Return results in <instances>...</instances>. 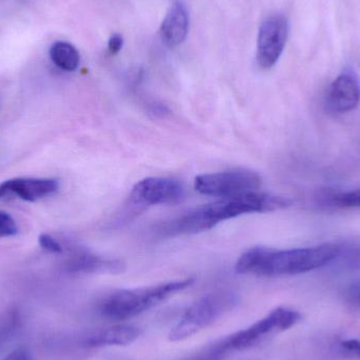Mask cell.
<instances>
[{
	"mask_svg": "<svg viewBox=\"0 0 360 360\" xmlns=\"http://www.w3.org/2000/svg\"><path fill=\"white\" fill-rule=\"evenodd\" d=\"M338 253L340 245L332 243L289 250L254 247L238 258L235 271L238 274L259 277L294 276L331 264Z\"/></svg>",
	"mask_w": 360,
	"mask_h": 360,
	"instance_id": "obj_1",
	"label": "cell"
},
{
	"mask_svg": "<svg viewBox=\"0 0 360 360\" xmlns=\"http://www.w3.org/2000/svg\"><path fill=\"white\" fill-rule=\"evenodd\" d=\"M291 205L292 200L288 197L257 191L237 196L224 197L209 205L196 207L169 222L162 232L167 235L196 234L211 230L220 222L243 214L277 211Z\"/></svg>",
	"mask_w": 360,
	"mask_h": 360,
	"instance_id": "obj_2",
	"label": "cell"
},
{
	"mask_svg": "<svg viewBox=\"0 0 360 360\" xmlns=\"http://www.w3.org/2000/svg\"><path fill=\"white\" fill-rule=\"evenodd\" d=\"M193 283L194 279L186 278L137 289L120 290L103 300L99 312L111 321L133 319L160 306L169 298L190 288Z\"/></svg>",
	"mask_w": 360,
	"mask_h": 360,
	"instance_id": "obj_3",
	"label": "cell"
},
{
	"mask_svg": "<svg viewBox=\"0 0 360 360\" xmlns=\"http://www.w3.org/2000/svg\"><path fill=\"white\" fill-rule=\"evenodd\" d=\"M236 304L230 293L211 294L197 300L169 332L170 342H182L213 325Z\"/></svg>",
	"mask_w": 360,
	"mask_h": 360,
	"instance_id": "obj_4",
	"label": "cell"
},
{
	"mask_svg": "<svg viewBox=\"0 0 360 360\" xmlns=\"http://www.w3.org/2000/svg\"><path fill=\"white\" fill-rule=\"evenodd\" d=\"M302 319L297 311L277 308L250 327L233 334L224 340V351H243L264 342L270 336L291 329Z\"/></svg>",
	"mask_w": 360,
	"mask_h": 360,
	"instance_id": "obj_5",
	"label": "cell"
},
{
	"mask_svg": "<svg viewBox=\"0 0 360 360\" xmlns=\"http://www.w3.org/2000/svg\"><path fill=\"white\" fill-rule=\"evenodd\" d=\"M260 186L262 177L250 170H233L199 175L194 180V188L197 192L219 198L256 192Z\"/></svg>",
	"mask_w": 360,
	"mask_h": 360,
	"instance_id": "obj_6",
	"label": "cell"
},
{
	"mask_svg": "<svg viewBox=\"0 0 360 360\" xmlns=\"http://www.w3.org/2000/svg\"><path fill=\"white\" fill-rule=\"evenodd\" d=\"M289 35V22L283 15L275 14L264 19L257 37L258 65L269 70L281 58Z\"/></svg>",
	"mask_w": 360,
	"mask_h": 360,
	"instance_id": "obj_7",
	"label": "cell"
},
{
	"mask_svg": "<svg viewBox=\"0 0 360 360\" xmlns=\"http://www.w3.org/2000/svg\"><path fill=\"white\" fill-rule=\"evenodd\" d=\"M186 196L184 184L177 179L149 177L137 182L130 194L131 202L141 205H175Z\"/></svg>",
	"mask_w": 360,
	"mask_h": 360,
	"instance_id": "obj_8",
	"label": "cell"
},
{
	"mask_svg": "<svg viewBox=\"0 0 360 360\" xmlns=\"http://www.w3.org/2000/svg\"><path fill=\"white\" fill-rule=\"evenodd\" d=\"M59 182L53 179H14L0 184V199L17 197L25 201H36L55 194Z\"/></svg>",
	"mask_w": 360,
	"mask_h": 360,
	"instance_id": "obj_9",
	"label": "cell"
},
{
	"mask_svg": "<svg viewBox=\"0 0 360 360\" xmlns=\"http://www.w3.org/2000/svg\"><path fill=\"white\" fill-rule=\"evenodd\" d=\"M360 101V84L354 74H340L329 89L328 105L332 111L348 113L356 109Z\"/></svg>",
	"mask_w": 360,
	"mask_h": 360,
	"instance_id": "obj_10",
	"label": "cell"
},
{
	"mask_svg": "<svg viewBox=\"0 0 360 360\" xmlns=\"http://www.w3.org/2000/svg\"><path fill=\"white\" fill-rule=\"evenodd\" d=\"M190 27V15L182 0L173 2L160 25V37L165 46L176 48L186 40Z\"/></svg>",
	"mask_w": 360,
	"mask_h": 360,
	"instance_id": "obj_11",
	"label": "cell"
},
{
	"mask_svg": "<svg viewBox=\"0 0 360 360\" xmlns=\"http://www.w3.org/2000/svg\"><path fill=\"white\" fill-rule=\"evenodd\" d=\"M143 334V330L136 326L120 325L108 329L99 330L86 340L88 347H124L136 342Z\"/></svg>",
	"mask_w": 360,
	"mask_h": 360,
	"instance_id": "obj_12",
	"label": "cell"
},
{
	"mask_svg": "<svg viewBox=\"0 0 360 360\" xmlns=\"http://www.w3.org/2000/svg\"><path fill=\"white\" fill-rule=\"evenodd\" d=\"M68 270L73 273H109L118 274L124 271V264L118 260L103 259L91 254H80L70 260Z\"/></svg>",
	"mask_w": 360,
	"mask_h": 360,
	"instance_id": "obj_13",
	"label": "cell"
},
{
	"mask_svg": "<svg viewBox=\"0 0 360 360\" xmlns=\"http://www.w3.org/2000/svg\"><path fill=\"white\" fill-rule=\"evenodd\" d=\"M49 54L52 63L63 71L74 72L79 67V52L70 42H54L49 51Z\"/></svg>",
	"mask_w": 360,
	"mask_h": 360,
	"instance_id": "obj_14",
	"label": "cell"
},
{
	"mask_svg": "<svg viewBox=\"0 0 360 360\" xmlns=\"http://www.w3.org/2000/svg\"><path fill=\"white\" fill-rule=\"evenodd\" d=\"M335 260H340V264L350 270L360 269V245H340V253Z\"/></svg>",
	"mask_w": 360,
	"mask_h": 360,
	"instance_id": "obj_15",
	"label": "cell"
},
{
	"mask_svg": "<svg viewBox=\"0 0 360 360\" xmlns=\"http://www.w3.org/2000/svg\"><path fill=\"white\" fill-rule=\"evenodd\" d=\"M329 202L336 207H360V188L330 195Z\"/></svg>",
	"mask_w": 360,
	"mask_h": 360,
	"instance_id": "obj_16",
	"label": "cell"
},
{
	"mask_svg": "<svg viewBox=\"0 0 360 360\" xmlns=\"http://www.w3.org/2000/svg\"><path fill=\"white\" fill-rule=\"evenodd\" d=\"M18 233L16 221L10 214L0 211V238L14 236Z\"/></svg>",
	"mask_w": 360,
	"mask_h": 360,
	"instance_id": "obj_17",
	"label": "cell"
},
{
	"mask_svg": "<svg viewBox=\"0 0 360 360\" xmlns=\"http://www.w3.org/2000/svg\"><path fill=\"white\" fill-rule=\"evenodd\" d=\"M340 352L345 359L360 360V340H348L340 342Z\"/></svg>",
	"mask_w": 360,
	"mask_h": 360,
	"instance_id": "obj_18",
	"label": "cell"
},
{
	"mask_svg": "<svg viewBox=\"0 0 360 360\" xmlns=\"http://www.w3.org/2000/svg\"><path fill=\"white\" fill-rule=\"evenodd\" d=\"M38 241H39L40 247L46 250L49 253L59 254L63 252V249L61 243L57 239H55L54 237L51 236V235H40Z\"/></svg>",
	"mask_w": 360,
	"mask_h": 360,
	"instance_id": "obj_19",
	"label": "cell"
},
{
	"mask_svg": "<svg viewBox=\"0 0 360 360\" xmlns=\"http://www.w3.org/2000/svg\"><path fill=\"white\" fill-rule=\"evenodd\" d=\"M124 46V37L120 34L115 33L110 37L108 42V50L112 55L118 54Z\"/></svg>",
	"mask_w": 360,
	"mask_h": 360,
	"instance_id": "obj_20",
	"label": "cell"
},
{
	"mask_svg": "<svg viewBox=\"0 0 360 360\" xmlns=\"http://www.w3.org/2000/svg\"><path fill=\"white\" fill-rule=\"evenodd\" d=\"M2 360H32V356L31 353L27 349L18 348Z\"/></svg>",
	"mask_w": 360,
	"mask_h": 360,
	"instance_id": "obj_21",
	"label": "cell"
},
{
	"mask_svg": "<svg viewBox=\"0 0 360 360\" xmlns=\"http://www.w3.org/2000/svg\"><path fill=\"white\" fill-rule=\"evenodd\" d=\"M352 295L354 296V300L360 304V288L355 289L354 291H353Z\"/></svg>",
	"mask_w": 360,
	"mask_h": 360,
	"instance_id": "obj_22",
	"label": "cell"
}]
</instances>
